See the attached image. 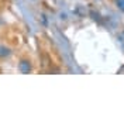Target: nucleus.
I'll use <instances>...</instances> for the list:
<instances>
[{"label": "nucleus", "mask_w": 124, "mask_h": 124, "mask_svg": "<svg viewBox=\"0 0 124 124\" xmlns=\"http://www.w3.org/2000/svg\"><path fill=\"white\" fill-rule=\"evenodd\" d=\"M18 69L21 73H28L31 70V62L27 61V59H21L18 62Z\"/></svg>", "instance_id": "obj_1"}, {"label": "nucleus", "mask_w": 124, "mask_h": 124, "mask_svg": "<svg viewBox=\"0 0 124 124\" xmlns=\"http://www.w3.org/2000/svg\"><path fill=\"white\" fill-rule=\"evenodd\" d=\"M7 55H10V51H8V48L0 46V56H7Z\"/></svg>", "instance_id": "obj_2"}, {"label": "nucleus", "mask_w": 124, "mask_h": 124, "mask_svg": "<svg viewBox=\"0 0 124 124\" xmlns=\"http://www.w3.org/2000/svg\"><path fill=\"white\" fill-rule=\"evenodd\" d=\"M117 7L121 11H124V0H117Z\"/></svg>", "instance_id": "obj_3"}]
</instances>
